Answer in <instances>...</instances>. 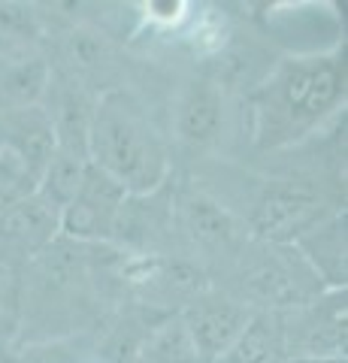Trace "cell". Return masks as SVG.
I'll use <instances>...</instances> for the list:
<instances>
[{"label": "cell", "mask_w": 348, "mask_h": 363, "mask_svg": "<svg viewBox=\"0 0 348 363\" xmlns=\"http://www.w3.org/2000/svg\"><path fill=\"white\" fill-rule=\"evenodd\" d=\"M336 215L315 185L297 179H276L261 191L249 215V236L269 245H294L303 233Z\"/></svg>", "instance_id": "277c9868"}, {"label": "cell", "mask_w": 348, "mask_h": 363, "mask_svg": "<svg viewBox=\"0 0 348 363\" xmlns=\"http://www.w3.org/2000/svg\"><path fill=\"white\" fill-rule=\"evenodd\" d=\"M88 164L121 185L128 197L155 194L170 179V149L137 97L106 88L94 97L88 124Z\"/></svg>", "instance_id": "7a4b0ae2"}, {"label": "cell", "mask_w": 348, "mask_h": 363, "mask_svg": "<svg viewBox=\"0 0 348 363\" xmlns=\"http://www.w3.org/2000/svg\"><path fill=\"white\" fill-rule=\"evenodd\" d=\"M52 79V64L33 49L0 55V118L43 106L49 97Z\"/></svg>", "instance_id": "8fae6325"}, {"label": "cell", "mask_w": 348, "mask_h": 363, "mask_svg": "<svg viewBox=\"0 0 348 363\" xmlns=\"http://www.w3.org/2000/svg\"><path fill=\"white\" fill-rule=\"evenodd\" d=\"M282 357V333H279V315L254 312L242 327L237 342L228 348L218 363H269Z\"/></svg>", "instance_id": "5bb4252c"}, {"label": "cell", "mask_w": 348, "mask_h": 363, "mask_svg": "<svg viewBox=\"0 0 348 363\" xmlns=\"http://www.w3.org/2000/svg\"><path fill=\"white\" fill-rule=\"evenodd\" d=\"M40 40V18L33 6L0 4V55L28 52Z\"/></svg>", "instance_id": "e0dca14e"}, {"label": "cell", "mask_w": 348, "mask_h": 363, "mask_svg": "<svg viewBox=\"0 0 348 363\" xmlns=\"http://www.w3.org/2000/svg\"><path fill=\"white\" fill-rule=\"evenodd\" d=\"M224 116H228V106H224L221 85L212 79H191L176 97L173 128L179 143L191 145V149H206V145L218 143Z\"/></svg>", "instance_id": "30bf717a"}, {"label": "cell", "mask_w": 348, "mask_h": 363, "mask_svg": "<svg viewBox=\"0 0 348 363\" xmlns=\"http://www.w3.org/2000/svg\"><path fill=\"white\" fill-rule=\"evenodd\" d=\"M269 363H288L285 357H276V360H269Z\"/></svg>", "instance_id": "7402d4cb"}, {"label": "cell", "mask_w": 348, "mask_h": 363, "mask_svg": "<svg viewBox=\"0 0 348 363\" xmlns=\"http://www.w3.org/2000/svg\"><path fill=\"white\" fill-rule=\"evenodd\" d=\"M85 169H88V157L85 155L55 149V155L49 157L46 169H43V176L37 182V194L46 197L52 206L61 212L67 203L73 200L76 191H79L82 179H85Z\"/></svg>", "instance_id": "9a60e30c"}, {"label": "cell", "mask_w": 348, "mask_h": 363, "mask_svg": "<svg viewBox=\"0 0 348 363\" xmlns=\"http://www.w3.org/2000/svg\"><path fill=\"white\" fill-rule=\"evenodd\" d=\"M249 242V252L245 245L240 248L237 300H242L252 312L285 315L327 291L294 245H269L257 240Z\"/></svg>", "instance_id": "3957f363"}, {"label": "cell", "mask_w": 348, "mask_h": 363, "mask_svg": "<svg viewBox=\"0 0 348 363\" xmlns=\"http://www.w3.org/2000/svg\"><path fill=\"white\" fill-rule=\"evenodd\" d=\"M85 363H100V360H85Z\"/></svg>", "instance_id": "603a6c76"}, {"label": "cell", "mask_w": 348, "mask_h": 363, "mask_svg": "<svg viewBox=\"0 0 348 363\" xmlns=\"http://www.w3.org/2000/svg\"><path fill=\"white\" fill-rule=\"evenodd\" d=\"M215 363H218V360H215Z\"/></svg>", "instance_id": "d4e9b609"}, {"label": "cell", "mask_w": 348, "mask_h": 363, "mask_svg": "<svg viewBox=\"0 0 348 363\" xmlns=\"http://www.w3.org/2000/svg\"><path fill=\"white\" fill-rule=\"evenodd\" d=\"M128 194L106 173L88 164L85 179L73 200L61 209V240L79 245H103L112 242L118 224V212Z\"/></svg>", "instance_id": "52a82bcc"}, {"label": "cell", "mask_w": 348, "mask_h": 363, "mask_svg": "<svg viewBox=\"0 0 348 363\" xmlns=\"http://www.w3.org/2000/svg\"><path fill=\"white\" fill-rule=\"evenodd\" d=\"M61 240V212L37 191L0 209V267H30Z\"/></svg>", "instance_id": "8992f818"}, {"label": "cell", "mask_w": 348, "mask_h": 363, "mask_svg": "<svg viewBox=\"0 0 348 363\" xmlns=\"http://www.w3.org/2000/svg\"><path fill=\"white\" fill-rule=\"evenodd\" d=\"M33 191H37V182L30 179L25 164L13 152L0 149V203L6 206V203L33 194Z\"/></svg>", "instance_id": "d6986e66"}, {"label": "cell", "mask_w": 348, "mask_h": 363, "mask_svg": "<svg viewBox=\"0 0 348 363\" xmlns=\"http://www.w3.org/2000/svg\"><path fill=\"white\" fill-rule=\"evenodd\" d=\"M140 357L142 363H203L197 357L194 345H191L179 315H170L158 327H152Z\"/></svg>", "instance_id": "2e32d148"}, {"label": "cell", "mask_w": 348, "mask_h": 363, "mask_svg": "<svg viewBox=\"0 0 348 363\" xmlns=\"http://www.w3.org/2000/svg\"><path fill=\"white\" fill-rule=\"evenodd\" d=\"M345 104V49L288 55L249 91V128L257 149L303 143Z\"/></svg>", "instance_id": "6da1fadb"}, {"label": "cell", "mask_w": 348, "mask_h": 363, "mask_svg": "<svg viewBox=\"0 0 348 363\" xmlns=\"http://www.w3.org/2000/svg\"><path fill=\"white\" fill-rule=\"evenodd\" d=\"M188 4H173V0H167V4H149L145 6V18L149 21H158V25H164V28H173L176 21H182L185 16H188Z\"/></svg>", "instance_id": "ffe728a7"}, {"label": "cell", "mask_w": 348, "mask_h": 363, "mask_svg": "<svg viewBox=\"0 0 348 363\" xmlns=\"http://www.w3.org/2000/svg\"><path fill=\"white\" fill-rule=\"evenodd\" d=\"M85 351H79L76 339L70 336H55L43 342H30L21 348L16 363H85Z\"/></svg>", "instance_id": "ac0fdd59"}, {"label": "cell", "mask_w": 348, "mask_h": 363, "mask_svg": "<svg viewBox=\"0 0 348 363\" xmlns=\"http://www.w3.org/2000/svg\"><path fill=\"white\" fill-rule=\"evenodd\" d=\"M0 149H4V143H0Z\"/></svg>", "instance_id": "cb8c5ba5"}, {"label": "cell", "mask_w": 348, "mask_h": 363, "mask_svg": "<svg viewBox=\"0 0 348 363\" xmlns=\"http://www.w3.org/2000/svg\"><path fill=\"white\" fill-rule=\"evenodd\" d=\"M0 143L25 164L33 182H40L49 157L55 155V128L46 104L0 118Z\"/></svg>", "instance_id": "7c38bea8"}, {"label": "cell", "mask_w": 348, "mask_h": 363, "mask_svg": "<svg viewBox=\"0 0 348 363\" xmlns=\"http://www.w3.org/2000/svg\"><path fill=\"white\" fill-rule=\"evenodd\" d=\"M176 315L185 327L197 357L203 363H215L237 342V336L242 333V327L249 324L254 312L242 300L230 297V294H218L206 288L191 303H185Z\"/></svg>", "instance_id": "ba28073f"}, {"label": "cell", "mask_w": 348, "mask_h": 363, "mask_svg": "<svg viewBox=\"0 0 348 363\" xmlns=\"http://www.w3.org/2000/svg\"><path fill=\"white\" fill-rule=\"evenodd\" d=\"M288 363H345V357H321V360H288Z\"/></svg>", "instance_id": "44dd1931"}, {"label": "cell", "mask_w": 348, "mask_h": 363, "mask_svg": "<svg viewBox=\"0 0 348 363\" xmlns=\"http://www.w3.org/2000/svg\"><path fill=\"white\" fill-rule=\"evenodd\" d=\"M300 257L309 264V269L321 279L327 291H345V218L339 212L324 218L318 227L303 233L294 242Z\"/></svg>", "instance_id": "4fadbf2b"}, {"label": "cell", "mask_w": 348, "mask_h": 363, "mask_svg": "<svg viewBox=\"0 0 348 363\" xmlns=\"http://www.w3.org/2000/svg\"><path fill=\"white\" fill-rule=\"evenodd\" d=\"M285 360L345 357L348 303L345 291H324L300 309L279 315Z\"/></svg>", "instance_id": "5b68a950"}, {"label": "cell", "mask_w": 348, "mask_h": 363, "mask_svg": "<svg viewBox=\"0 0 348 363\" xmlns=\"http://www.w3.org/2000/svg\"><path fill=\"white\" fill-rule=\"evenodd\" d=\"M173 221H179L188 240L206 252H240L252 240L249 230L233 218V212L203 191H188L185 197H179Z\"/></svg>", "instance_id": "9c48e42d"}]
</instances>
